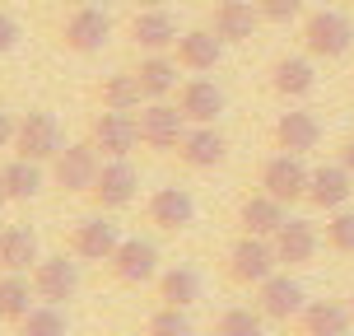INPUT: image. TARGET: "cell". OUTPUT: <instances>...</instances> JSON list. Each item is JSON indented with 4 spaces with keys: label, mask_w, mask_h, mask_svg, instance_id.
<instances>
[{
    "label": "cell",
    "mask_w": 354,
    "mask_h": 336,
    "mask_svg": "<svg viewBox=\"0 0 354 336\" xmlns=\"http://www.w3.org/2000/svg\"><path fill=\"white\" fill-rule=\"evenodd\" d=\"M112 276L131 290H140V285L159 281V248L149 243V238H122V248L112 252Z\"/></svg>",
    "instance_id": "cell-9"
},
{
    "label": "cell",
    "mask_w": 354,
    "mask_h": 336,
    "mask_svg": "<svg viewBox=\"0 0 354 336\" xmlns=\"http://www.w3.org/2000/svg\"><path fill=\"white\" fill-rule=\"evenodd\" d=\"M98 168H103L98 145H93V141H80V145H66V150L52 159V182L61 187V192H71V196H88L93 177H98Z\"/></svg>",
    "instance_id": "cell-5"
},
{
    "label": "cell",
    "mask_w": 354,
    "mask_h": 336,
    "mask_svg": "<svg viewBox=\"0 0 354 336\" xmlns=\"http://www.w3.org/2000/svg\"><path fill=\"white\" fill-rule=\"evenodd\" d=\"M136 131H140L145 150L168 154V150H177L182 136H187V112L173 107V103H163V98H149V103L140 107V117H136Z\"/></svg>",
    "instance_id": "cell-2"
},
{
    "label": "cell",
    "mask_w": 354,
    "mask_h": 336,
    "mask_svg": "<svg viewBox=\"0 0 354 336\" xmlns=\"http://www.w3.org/2000/svg\"><path fill=\"white\" fill-rule=\"evenodd\" d=\"M42 262L37 257V233L24 229V224H10V229L0 233V271H33V266Z\"/></svg>",
    "instance_id": "cell-27"
},
{
    "label": "cell",
    "mask_w": 354,
    "mask_h": 336,
    "mask_svg": "<svg viewBox=\"0 0 354 336\" xmlns=\"http://www.w3.org/2000/svg\"><path fill=\"white\" fill-rule=\"evenodd\" d=\"M122 248V233H117V224L112 220H103V215H93V220H80L71 233V252L80 257V262H112V252Z\"/></svg>",
    "instance_id": "cell-13"
},
{
    "label": "cell",
    "mask_w": 354,
    "mask_h": 336,
    "mask_svg": "<svg viewBox=\"0 0 354 336\" xmlns=\"http://www.w3.org/2000/svg\"><path fill=\"white\" fill-rule=\"evenodd\" d=\"M0 322H5V318H0Z\"/></svg>",
    "instance_id": "cell-45"
},
{
    "label": "cell",
    "mask_w": 354,
    "mask_h": 336,
    "mask_svg": "<svg viewBox=\"0 0 354 336\" xmlns=\"http://www.w3.org/2000/svg\"><path fill=\"white\" fill-rule=\"evenodd\" d=\"M257 290H261V313H266V318H275V322H289V318H299L303 308H308L303 285L289 281V276H266Z\"/></svg>",
    "instance_id": "cell-16"
},
{
    "label": "cell",
    "mask_w": 354,
    "mask_h": 336,
    "mask_svg": "<svg viewBox=\"0 0 354 336\" xmlns=\"http://www.w3.org/2000/svg\"><path fill=\"white\" fill-rule=\"evenodd\" d=\"M275 243L261 238V233H243L238 243L229 248V281L233 285H261L266 276H275Z\"/></svg>",
    "instance_id": "cell-4"
},
{
    "label": "cell",
    "mask_w": 354,
    "mask_h": 336,
    "mask_svg": "<svg viewBox=\"0 0 354 336\" xmlns=\"http://www.w3.org/2000/svg\"><path fill=\"white\" fill-rule=\"evenodd\" d=\"M224 154H229V141H224V131H214V122H196L177 145V159L187 168H214V163H224Z\"/></svg>",
    "instance_id": "cell-14"
},
{
    "label": "cell",
    "mask_w": 354,
    "mask_h": 336,
    "mask_svg": "<svg viewBox=\"0 0 354 336\" xmlns=\"http://www.w3.org/2000/svg\"><path fill=\"white\" fill-rule=\"evenodd\" d=\"M261 19H275V24H289V19L303 10V0H257Z\"/></svg>",
    "instance_id": "cell-36"
},
{
    "label": "cell",
    "mask_w": 354,
    "mask_h": 336,
    "mask_svg": "<svg viewBox=\"0 0 354 336\" xmlns=\"http://www.w3.org/2000/svg\"><path fill=\"white\" fill-rule=\"evenodd\" d=\"M33 299H37L33 276H24V271H0V318L5 322H19L33 308Z\"/></svg>",
    "instance_id": "cell-29"
},
{
    "label": "cell",
    "mask_w": 354,
    "mask_h": 336,
    "mask_svg": "<svg viewBox=\"0 0 354 336\" xmlns=\"http://www.w3.org/2000/svg\"><path fill=\"white\" fill-rule=\"evenodd\" d=\"M112 37V19L98 5H75V15L61 24V47L75 56H93L103 52V42Z\"/></svg>",
    "instance_id": "cell-6"
},
{
    "label": "cell",
    "mask_w": 354,
    "mask_h": 336,
    "mask_svg": "<svg viewBox=\"0 0 354 336\" xmlns=\"http://www.w3.org/2000/svg\"><path fill=\"white\" fill-rule=\"evenodd\" d=\"M177 107L187 112V122H214L224 112V89L214 80H187L177 89Z\"/></svg>",
    "instance_id": "cell-23"
},
{
    "label": "cell",
    "mask_w": 354,
    "mask_h": 336,
    "mask_svg": "<svg viewBox=\"0 0 354 336\" xmlns=\"http://www.w3.org/2000/svg\"><path fill=\"white\" fill-rule=\"evenodd\" d=\"M340 163H345V168L354 173V141H345V145H340Z\"/></svg>",
    "instance_id": "cell-39"
},
{
    "label": "cell",
    "mask_w": 354,
    "mask_h": 336,
    "mask_svg": "<svg viewBox=\"0 0 354 336\" xmlns=\"http://www.w3.org/2000/svg\"><path fill=\"white\" fill-rule=\"evenodd\" d=\"M350 313H354V294H350Z\"/></svg>",
    "instance_id": "cell-43"
},
{
    "label": "cell",
    "mask_w": 354,
    "mask_h": 336,
    "mask_svg": "<svg viewBox=\"0 0 354 336\" xmlns=\"http://www.w3.org/2000/svg\"><path fill=\"white\" fill-rule=\"evenodd\" d=\"M5 201H10V196H5V187H0V211H5Z\"/></svg>",
    "instance_id": "cell-42"
},
{
    "label": "cell",
    "mask_w": 354,
    "mask_h": 336,
    "mask_svg": "<svg viewBox=\"0 0 354 336\" xmlns=\"http://www.w3.org/2000/svg\"><path fill=\"white\" fill-rule=\"evenodd\" d=\"M15 332L19 336H66L71 322H66V313H61V303H33V308L15 322Z\"/></svg>",
    "instance_id": "cell-32"
},
{
    "label": "cell",
    "mask_w": 354,
    "mask_h": 336,
    "mask_svg": "<svg viewBox=\"0 0 354 336\" xmlns=\"http://www.w3.org/2000/svg\"><path fill=\"white\" fill-rule=\"evenodd\" d=\"M317 141H322V126L313 112H280V122H275V150L308 154V150H317Z\"/></svg>",
    "instance_id": "cell-21"
},
{
    "label": "cell",
    "mask_w": 354,
    "mask_h": 336,
    "mask_svg": "<svg viewBox=\"0 0 354 336\" xmlns=\"http://www.w3.org/2000/svg\"><path fill=\"white\" fill-rule=\"evenodd\" d=\"M219 56H224V37L214 33V28H192V33L177 37V66L182 71H214L219 66Z\"/></svg>",
    "instance_id": "cell-19"
},
{
    "label": "cell",
    "mask_w": 354,
    "mask_h": 336,
    "mask_svg": "<svg viewBox=\"0 0 354 336\" xmlns=\"http://www.w3.org/2000/svg\"><path fill=\"white\" fill-rule=\"evenodd\" d=\"M275 257H280L284 266H303L317 257V229H313V220H284L280 229H275Z\"/></svg>",
    "instance_id": "cell-18"
},
{
    "label": "cell",
    "mask_w": 354,
    "mask_h": 336,
    "mask_svg": "<svg viewBox=\"0 0 354 336\" xmlns=\"http://www.w3.org/2000/svg\"><path fill=\"white\" fill-rule=\"evenodd\" d=\"M93 98H98V107H112V112H136L145 103V89L136 80V71H117L93 85Z\"/></svg>",
    "instance_id": "cell-25"
},
{
    "label": "cell",
    "mask_w": 354,
    "mask_h": 336,
    "mask_svg": "<svg viewBox=\"0 0 354 336\" xmlns=\"http://www.w3.org/2000/svg\"><path fill=\"white\" fill-rule=\"evenodd\" d=\"M136 187H140V173L126 159H103L93 187H88V201H93L98 211H122V206L136 201Z\"/></svg>",
    "instance_id": "cell-8"
},
{
    "label": "cell",
    "mask_w": 354,
    "mask_h": 336,
    "mask_svg": "<svg viewBox=\"0 0 354 336\" xmlns=\"http://www.w3.org/2000/svg\"><path fill=\"white\" fill-rule=\"evenodd\" d=\"M284 220V201H275L270 192H257L248 196L243 206H238V224H243V233H261V238H275V229H280Z\"/></svg>",
    "instance_id": "cell-22"
},
{
    "label": "cell",
    "mask_w": 354,
    "mask_h": 336,
    "mask_svg": "<svg viewBox=\"0 0 354 336\" xmlns=\"http://www.w3.org/2000/svg\"><path fill=\"white\" fill-rule=\"evenodd\" d=\"M136 80H140L145 98H168L177 89V61H168L163 52H149L140 66H136Z\"/></svg>",
    "instance_id": "cell-30"
},
{
    "label": "cell",
    "mask_w": 354,
    "mask_h": 336,
    "mask_svg": "<svg viewBox=\"0 0 354 336\" xmlns=\"http://www.w3.org/2000/svg\"><path fill=\"white\" fill-rule=\"evenodd\" d=\"M299 322H303V336H350L354 313L336 299H317L299 313Z\"/></svg>",
    "instance_id": "cell-24"
},
{
    "label": "cell",
    "mask_w": 354,
    "mask_h": 336,
    "mask_svg": "<svg viewBox=\"0 0 354 336\" xmlns=\"http://www.w3.org/2000/svg\"><path fill=\"white\" fill-rule=\"evenodd\" d=\"M177 19L163 10V5H154V10H140V15L131 19V42L140 47V52H168V47H177Z\"/></svg>",
    "instance_id": "cell-15"
},
{
    "label": "cell",
    "mask_w": 354,
    "mask_h": 336,
    "mask_svg": "<svg viewBox=\"0 0 354 336\" xmlns=\"http://www.w3.org/2000/svg\"><path fill=\"white\" fill-rule=\"evenodd\" d=\"M326 248L340 252V257H350L354 252V211H331V220H326Z\"/></svg>",
    "instance_id": "cell-34"
},
{
    "label": "cell",
    "mask_w": 354,
    "mask_h": 336,
    "mask_svg": "<svg viewBox=\"0 0 354 336\" xmlns=\"http://www.w3.org/2000/svg\"><path fill=\"white\" fill-rule=\"evenodd\" d=\"M303 47H308V56L336 61V56H345L354 47V24L340 10H317L303 24Z\"/></svg>",
    "instance_id": "cell-3"
},
{
    "label": "cell",
    "mask_w": 354,
    "mask_h": 336,
    "mask_svg": "<svg viewBox=\"0 0 354 336\" xmlns=\"http://www.w3.org/2000/svg\"><path fill=\"white\" fill-rule=\"evenodd\" d=\"M270 89H275L280 98H308V94L317 89V71H313V61H308V56H284V61H275V71H270Z\"/></svg>",
    "instance_id": "cell-26"
},
{
    "label": "cell",
    "mask_w": 354,
    "mask_h": 336,
    "mask_svg": "<svg viewBox=\"0 0 354 336\" xmlns=\"http://www.w3.org/2000/svg\"><path fill=\"white\" fill-rule=\"evenodd\" d=\"M257 24H261V10H257V0H219L210 15V28L224 42H248L257 33Z\"/></svg>",
    "instance_id": "cell-17"
},
{
    "label": "cell",
    "mask_w": 354,
    "mask_h": 336,
    "mask_svg": "<svg viewBox=\"0 0 354 336\" xmlns=\"http://www.w3.org/2000/svg\"><path fill=\"white\" fill-rule=\"evenodd\" d=\"M61 5H93V0H61Z\"/></svg>",
    "instance_id": "cell-41"
},
{
    "label": "cell",
    "mask_w": 354,
    "mask_h": 336,
    "mask_svg": "<svg viewBox=\"0 0 354 336\" xmlns=\"http://www.w3.org/2000/svg\"><path fill=\"white\" fill-rule=\"evenodd\" d=\"M145 336H196V332H192V322H187V313H182V308L163 303L159 313L145 322Z\"/></svg>",
    "instance_id": "cell-35"
},
{
    "label": "cell",
    "mask_w": 354,
    "mask_h": 336,
    "mask_svg": "<svg viewBox=\"0 0 354 336\" xmlns=\"http://www.w3.org/2000/svg\"><path fill=\"white\" fill-rule=\"evenodd\" d=\"M28 276H33V290H37L42 303H66V299H75V290H80V262H71L66 252H61V257H42Z\"/></svg>",
    "instance_id": "cell-10"
},
{
    "label": "cell",
    "mask_w": 354,
    "mask_h": 336,
    "mask_svg": "<svg viewBox=\"0 0 354 336\" xmlns=\"http://www.w3.org/2000/svg\"><path fill=\"white\" fill-rule=\"evenodd\" d=\"M0 187H5L10 201H33V196L42 192V163L15 154V159L0 168Z\"/></svg>",
    "instance_id": "cell-28"
},
{
    "label": "cell",
    "mask_w": 354,
    "mask_h": 336,
    "mask_svg": "<svg viewBox=\"0 0 354 336\" xmlns=\"http://www.w3.org/2000/svg\"><path fill=\"white\" fill-rule=\"evenodd\" d=\"M159 299L173 303V308H192L201 299V276H196L192 266H173V271H159Z\"/></svg>",
    "instance_id": "cell-31"
},
{
    "label": "cell",
    "mask_w": 354,
    "mask_h": 336,
    "mask_svg": "<svg viewBox=\"0 0 354 336\" xmlns=\"http://www.w3.org/2000/svg\"><path fill=\"white\" fill-rule=\"evenodd\" d=\"M261 322H266L261 308H229L224 318L214 322V332H219V336H266Z\"/></svg>",
    "instance_id": "cell-33"
},
{
    "label": "cell",
    "mask_w": 354,
    "mask_h": 336,
    "mask_svg": "<svg viewBox=\"0 0 354 336\" xmlns=\"http://www.w3.org/2000/svg\"><path fill=\"white\" fill-rule=\"evenodd\" d=\"M19 37H24V28H19V19L10 15V10H0V56H10L19 47Z\"/></svg>",
    "instance_id": "cell-37"
},
{
    "label": "cell",
    "mask_w": 354,
    "mask_h": 336,
    "mask_svg": "<svg viewBox=\"0 0 354 336\" xmlns=\"http://www.w3.org/2000/svg\"><path fill=\"white\" fill-rule=\"evenodd\" d=\"M15 131H19V117L10 112V107H0V150L15 145Z\"/></svg>",
    "instance_id": "cell-38"
},
{
    "label": "cell",
    "mask_w": 354,
    "mask_h": 336,
    "mask_svg": "<svg viewBox=\"0 0 354 336\" xmlns=\"http://www.w3.org/2000/svg\"><path fill=\"white\" fill-rule=\"evenodd\" d=\"M88 141L98 145L103 159H126L136 145H140V131H136V112H112V107H98V117L88 126Z\"/></svg>",
    "instance_id": "cell-7"
},
{
    "label": "cell",
    "mask_w": 354,
    "mask_h": 336,
    "mask_svg": "<svg viewBox=\"0 0 354 336\" xmlns=\"http://www.w3.org/2000/svg\"><path fill=\"white\" fill-rule=\"evenodd\" d=\"M154 5H168V0H140V10H154Z\"/></svg>",
    "instance_id": "cell-40"
},
{
    "label": "cell",
    "mask_w": 354,
    "mask_h": 336,
    "mask_svg": "<svg viewBox=\"0 0 354 336\" xmlns=\"http://www.w3.org/2000/svg\"><path fill=\"white\" fill-rule=\"evenodd\" d=\"M210 336H219V332H210Z\"/></svg>",
    "instance_id": "cell-44"
},
{
    "label": "cell",
    "mask_w": 354,
    "mask_h": 336,
    "mask_svg": "<svg viewBox=\"0 0 354 336\" xmlns=\"http://www.w3.org/2000/svg\"><path fill=\"white\" fill-rule=\"evenodd\" d=\"M145 215H149L154 229L182 233V229H192V220H196V196L187 192V187H159V192L149 196Z\"/></svg>",
    "instance_id": "cell-12"
},
{
    "label": "cell",
    "mask_w": 354,
    "mask_h": 336,
    "mask_svg": "<svg viewBox=\"0 0 354 336\" xmlns=\"http://www.w3.org/2000/svg\"><path fill=\"white\" fill-rule=\"evenodd\" d=\"M308 168H303V154H275V159H266L261 163V187L270 196H275V201H284V206H289V201H299V196H308Z\"/></svg>",
    "instance_id": "cell-11"
},
{
    "label": "cell",
    "mask_w": 354,
    "mask_h": 336,
    "mask_svg": "<svg viewBox=\"0 0 354 336\" xmlns=\"http://www.w3.org/2000/svg\"><path fill=\"white\" fill-rule=\"evenodd\" d=\"M350 168H345V163H322L317 173L308 177V201H313V206H317V211H340V206H345V201H350Z\"/></svg>",
    "instance_id": "cell-20"
},
{
    "label": "cell",
    "mask_w": 354,
    "mask_h": 336,
    "mask_svg": "<svg viewBox=\"0 0 354 336\" xmlns=\"http://www.w3.org/2000/svg\"><path fill=\"white\" fill-rule=\"evenodd\" d=\"M15 150L24 159H37V163H52L61 150H66V136H61V122H56L47 107H28L19 117V131H15Z\"/></svg>",
    "instance_id": "cell-1"
}]
</instances>
